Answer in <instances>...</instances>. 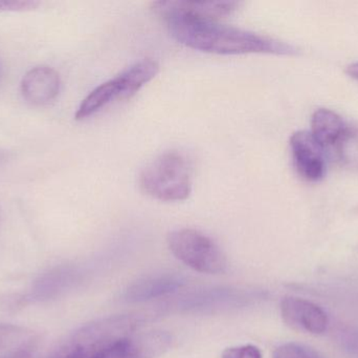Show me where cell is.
<instances>
[{"label": "cell", "mask_w": 358, "mask_h": 358, "mask_svg": "<svg viewBox=\"0 0 358 358\" xmlns=\"http://www.w3.org/2000/svg\"><path fill=\"white\" fill-rule=\"evenodd\" d=\"M163 18L176 41L200 52L219 55L273 54L281 56L299 54V48L287 42L222 25L217 20L176 14L167 15Z\"/></svg>", "instance_id": "6da1fadb"}, {"label": "cell", "mask_w": 358, "mask_h": 358, "mask_svg": "<svg viewBox=\"0 0 358 358\" xmlns=\"http://www.w3.org/2000/svg\"><path fill=\"white\" fill-rule=\"evenodd\" d=\"M140 186L146 195L159 201H185L192 193L189 162L178 151H165L143 170Z\"/></svg>", "instance_id": "7a4b0ae2"}, {"label": "cell", "mask_w": 358, "mask_h": 358, "mask_svg": "<svg viewBox=\"0 0 358 358\" xmlns=\"http://www.w3.org/2000/svg\"><path fill=\"white\" fill-rule=\"evenodd\" d=\"M172 254L198 273L219 275L227 270V261L218 244L195 229L182 228L168 235Z\"/></svg>", "instance_id": "3957f363"}, {"label": "cell", "mask_w": 358, "mask_h": 358, "mask_svg": "<svg viewBox=\"0 0 358 358\" xmlns=\"http://www.w3.org/2000/svg\"><path fill=\"white\" fill-rule=\"evenodd\" d=\"M172 336L165 331L134 332L107 345L90 358H155L170 348Z\"/></svg>", "instance_id": "277c9868"}, {"label": "cell", "mask_w": 358, "mask_h": 358, "mask_svg": "<svg viewBox=\"0 0 358 358\" xmlns=\"http://www.w3.org/2000/svg\"><path fill=\"white\" fill-rule=\"evenodd\" d=\"M280 310L284 323L296 331L321 336L327 331L329 326L326 311L305 298L286 296L282 300Z\"/></svg>", "instance_id": "5b68a950"}, {"label": "cell", "mask_w": 358, "mask_h": 358, "mask_svg": "<svg viewBox=\"0 0 358 358\" xmlns=\"http://www.w3.org/2000/svg\"><path fill=\"white\" fill-rule=\"evenodd\" d=\"M292 160L298 174L309 182L322 180L326 174V153L308 130L290 137Z\"/></svg>", "instance_id": "8992f818"}, {"label": "cell", "mask_w": 358, "mask_h": 358, "mask_svg": "<svg viewBox=\"0 0 358 358\" xmlns=\"http://www.w3.org/2000/svg\"><path fill=\"white\" fill-rule=\"evenodd\" d=\"M60 76L54 69L45 65L29 69L22 81L20 90L23 98L34 105L52 102L60 92Z\"/></svg>", "instance_id": "52a82bcc"}, {"label": "cell", "mask_w": 358, "mask_h": 358, "mask_svg": "<svg viewBox=\"0 0 358 358\" xmlns=\"http://www.w3.org/2000/svg\"><path fill=\"white\" fill-rule=\"evenodd\" d=\"M239 8L236 1H157L152 8L159 16L185 15L195 18L218 20L221 17L231 15Z\"/></svg>", "instance_id": "ba28073f"}, {"label": "cell", "mask_w": 358, "mask_h": 358, "mask_svg": "<svg viewBox=\"0 0 358 358\" xmlns=\"http://www.w3.org/2000/svg\"><path fill=\"white\" fill-rule=\"evenodd\" d=\"M185 284V279L176 275L145 277L131 284L125 290L124 298L130 303L146 302L174 294L181 289Z\"/></svg>", "instance_id": "9c48e42d"}, {"label": "cell", "mask_w": 358, "mask_h": 358, "mask_svg": "<svg viewBox=\"0 0 358 358\" xmlns=\"http://www.w3.org/2000/svg\"><path fill=\"white\" fill-rule=\"evenodd\" d=\"M346 125L347 121L336 111L319 109L313 113L310 132L327 153L336 144Z\"/></svg>", "instance_id": "30bf717a"}, {"label": "cell", "mask_w": 358, "mask_h": 358, "mask_svg": "<svg viewBox=\"0 0 358 358\" xmlns=\"http://www.w3.org/2000/svg\"><path fill=\"white\" fill-rule=\"evenodd\" d=\"M123 98V90L119 78L115 77L96 86L82 101L76 111L75 118L78 121L87 119L101 109L106 107L115 100Z\"/></svg>", "instance_id": "8fae6325"}, {"label": "cell", "mask_w": 358, "mask_h": 358, "mask_svg": "<svg viewBox=\"0 0 358 358\" xmlns=\"http://www.w3.org/2000/svg\"><path fill=\"white\" fill-rule=\"evenodd\" d=\"M159 63L152 59H143L117 75L123 88L124 99L136 95L143 86L155 79L159 74Z\"/></svg>", "instance_id": "7c38bea8"}, {"label": "cell", "mask_w": 358, "mask_h": 358, "mask_svg": "<svg viewBox=\"0 0 358 358\" xmlns=\"http://www.w3.org/2000/svg\"><path fill=\"white\" fill-rule=\"evenodd\" d=\"M327 153L344 167L358 170V124L347 122L340 138Z\"/></svg>", "instance_id": "4fadbf2b"}, {"label": "cell", "mask_w": 358, "mask_h": 358, "mask_svg": "<svg viewBox=\"0 0 358 358\" xmlns=\"http://www.w3.org/2000/svg\"><path fill=\"white\" fill-rule=\"evenodd\" d=\"M273 358H323L317 351L306 345L287 343L275 349Z\"/></svg>", "instance_id": "5bb4252c"}, {"label": "cell", "mask_w": 358, "mask_h": 358, "mask_svg": "<svg viewBox=\"0 0 358 358\" xmlns=\"http://www.w3.org/2000/svg\"><path fill=\"white\" fill-rule=\"evenodd\" d=\"M221 358H262V353L254 345H243L225 349Z\"/></svg>", "instance_id": "9a60e30c"}, {"label": "cell", "mask_w": 358, "mask_h": 358, "mask_svg": "<svg viewBox=\"0 0 358 358\" xmlns=\"http://www.w3.org/2000/svg\"><path fill=\"white\" fill-rule=\"evenodd\" d=\"M39 4L35 0H0V13L35 10Z\"/></svg>", "instance_id": "2e32d148"}, {"label": "cell", "mask_w": 358, "mask_h": 358, "mask_svg": "<svg viewBox=\"0 0 358 358\" xmlns=\"http://www.w3.org/2000/svg\"><path fill=\"white\" fill-rule=\"evenodd\" d=\"M22 334V332L17 331V328L0 325V348L14 344Z\"/></svg>", "instance_id": "e0dca14e"}, {"label": "cell", "mask_w": 358, "mask_h": 358, "mask_svg": "<svg viewBox=\"0 0 358 358\" xmlns=\"http://www.w3.org/2000/svg\"><path fill=\"white\" fill-rule=\"evenodd\" d=\"M343 343L347 350L358 357V330H349L345 333Z\"/></svg>", "instance_id": "ac0fdd59"}, {"label": "cell", "mask_w": 358, "mask_h": 358, "mask_svg": "<svg viewBox=\"0 0 358 358\" xmlns=\"http://www.w3.org/2000/svg\"><path fill=\"white\" fill-rule=\"evenodd\" d=\"M346 73L348 74L350 77L358 80V61L357 62H353L349 64L348 67H347Z\"/></svg>", "instance_id": "d6986e66"}, {"label": "cell", "mask_w": 358, "mask_h": 358, "mask_svg": "<svg viewBox=\"0 0 358 358\" xmlns=\"http://www.w3.org/2000/svg\"><path fill=\"white\" fill-rule=\"evenodd\" d=\"M1 71H2V67H1V63H0V76H1Z\"/></svg>", "instance_id": "ffe728a7"}]
</instances>
